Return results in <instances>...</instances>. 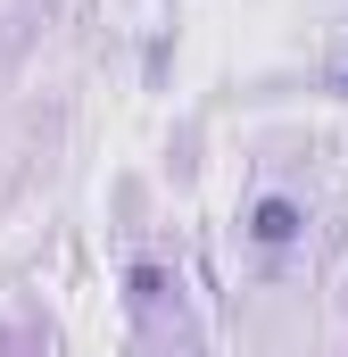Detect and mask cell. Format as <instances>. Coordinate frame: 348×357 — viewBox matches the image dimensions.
I'll return each mask as SVG.
<instances>
[{
	"label": "cell",
	"instance_id": "cell-1",
	"mask_svg": "<svg viewBox=\"0 0 348 357\" xmlns=\"http://www.w3.org/2000/svg\"><path fill=\"white\" fill-rule=\"evenodd\" d=\"M249 233H258L265 250H282V241H299V208H290V199H258V225H249Z\"/></svg>",
	"mask_w": 348,
	"mask_h": 357
}]
</instances>
